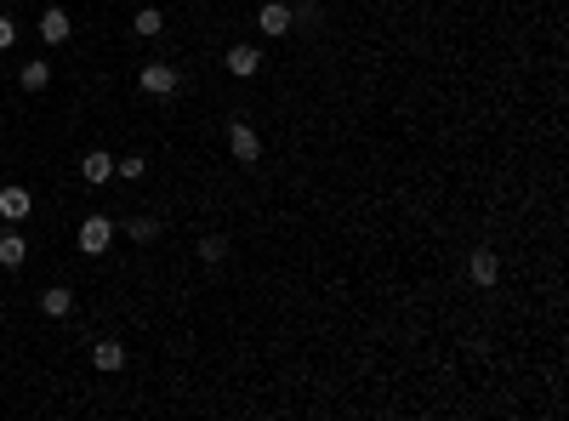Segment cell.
Segmentation results:
<instances>
[{
  "instance_id": "obj_6",
  "label": "cell",
  "mask_w": 569,
  "mask_h": 421,
  "mask_svg": "<svg viewBox=\"0 0 569 421\" xmlns=\"http://www.w3.org/2000/svg\"><path fill=\"white\" fill-rule=\"evenodd\" d=\"M256 23H263V35H290V29H297V12H290L285 0H263Z\"/></svg>"
},
{
  "instance_id": "obj_2",
  "label": "cell",
  "mask_w": 569,
  "mask_h": 421,
  "mask_svg": "<svg viewBox=\"0 0 569 421\" xmlns=\"http://www.w3.org/2000/svg\"><path fill=\"white\" fill-rule=\"evenodd\" d=\"M137 86L148 91V97H172V91L182 86L177 63H143V74H137Z\"/></svg>"
},
{
  "instance_id": "obj_15",
  "label": "cell",
  "mask_w": 569,
  "mask_h": 421,
  "mask_svg": "<svg viewBox=\"0 0 569 421\" xmlns=\"http://www.w3.org/2000/svg\"><path fill=\"white\" fill-rule=\"evenodd\" d=\"M126 240H131V245H154V240H160V223H154V216H131V223H126Z\"/></svg>"
},
{
  "instance_id": "obj_1",
  "label": "cell",
  "mask_w": 569,
  "mask_h": 421,
  "mask_svg": "<svg viewBox=\"0 0 569 421\" xmlns=\"http://www.w3.org/2000/svg\"><path fill=\"white\" fill-rule=\"evenodd\" d=\"M228 154H234L239 165H256V160H263V137H256L251 120H234V126H228Z\"/></svg>"
},
{
  "instance_id": "obj_18",
  "label": "cell",
  "mask_w": 569,
  "mask_h": 421,
  "mask_svg": "<svg viewBox=\"0 0 569 421\" xmlns=\"http://www.w3.org/2000/svg\"><path fill=\"white\" fill-rule=\"evenodd\" d=\"M12 46H18V23L0 18V52H12Z\"/></svg>"
},
{
  "instance_id": "obj_13",
  "label": "cell",
  "mask_w": 569,
  "mask_h": 421,
  "mask_svg": "<svg viewBox=\"0 0 569 421\" xmlns=\"http://www.w3.org/2000/svg\"><path fill=\"white\" fill-rule=\"evenodd\" d=\"M18 86L23 91H46V86H52V63H23L18 69Z\"/></svg>"
},
{
  "instance_id": "obj_10",
  "label": "cell",
  "mask_w": 569,
  "mask_h": 421,
  "mask_svg": "<svg viewBox=\"0 0 569 421\" xmlns=\"http://www.w3.org/2000/svg\"><path fill=\"white\" fill-rule=\"evenodd\" d=\"M40 314H46V319H69V314H74V290H69V285L40 290Z\"/></svg>"
},
{
  "instance_id": "obj_9",
  "label": "cell",
  "mask_w": 569,
  "mask_h": 421,
  "mask_svg": "<svg viewBox=\"0 0 569 421\" xmlns=\"http://www.w3.org/2000/svg\"><path fill=\"white\" fill-rule=\"evenodd\" d=\"M80 177L91 182V189H103V182L114 177V154H103V148H91V154H80Z\"/></svg>"
},
{
  "instance_id": "obj_5",
  "label": "cell",
  "mask_w": 569,
  "mask_h": 421,
  "mask_svg": "<svg viewBox=\"0 0 569 421\" xmlns=\"http://www.w3.org/2000/svg\"><path fill=\"white\" fill-rule=\"evenodd\" d=\"M228 74H234V80H256V74H263V52H256V46H228Z\"/></svg>"
},
{
  "instance_id": "obj_11",
  "label": "cell",
  "mask_w": 569,
  "mask_h": 421,
  "mask_svg": "<svg viewBox=\"0 0 569 421\" xmlns=\"http://www.w3.org/2000/svg\"><path fill=\"white\" fill-rule=\"evenodd\" d=\"M91 365H97L103 376H114V370H126V341H97V348H91Z\"/></svg>"
},
{
  "instance_id": "obj_12",
  "label": "cell",
  "mask_w": 569,
  "mask_h": 421,
  "mask_svg": "<svg viewBox=\"0 0 569 421\" xmlns=\"http://www.w3.org/2000/svg\"><path fill=\"white\" fill-rule=\"evenodd\" d=\"M29 262V240L23 233H0V268H23Z\"/></svg>"
},
{
  "instance_id": "obj_4",
  "label": "cell",
  "mask_w": 569,
  "mask_h": 421,
  "mask_svg": "<svg viewBox=\"0 0 569 421\" xmlns=\"http://www.w3.org/2000/svg\"><path fill=\"white\" fill-rule=\"evenodd\" d=\"M467 279H473V285H496V279H501V257L496 251H490V245H473V257H467Z\"/></svg>"
},
{
  "instance_id": "obj_14",
  "label": "cell",
  "mask_w": 569,
  "mask_h": 421,
  "mask_svg": "<svg viewBox=\"0 0 569 421\" xmlns=\"http://www.w3.org/2000/svg\"><path fill=\"white\" fill-rule=\"evenodd\" d=\"M131 29H137V35H143V40H154V35H160V29H165V12H160V6H143V12H137V18H131Z\"/></svg>"
},
{
  "instance_id": "obj_8",
  "label": "cell",
  "mask_w": 569,
  "mask_h": 421,
  "mask_svg": "<svg viewBox=\"0 0 569 421\" xmlns=\"http://www.w3.org/2000/svg\"><path fill=\"white\" fill-rule=\"evenodd\" d=\"M69 35H74L69 12H63V6H46V12H40V40H46V46H63Z\"/></svg>"
},
{
  "instance_id": "obj_3",
  "label": "cell",
  "mask_w": 569,
  "mask_h": 421,
  "mask_svg": "<svg viewBox=\"0 0 569 421\" xmlns=\"http://www.w3.org/2000/svg\"><path fill=\"white\" fill-rule=\"evenodd\" d=\"M109 245H114V223H109V216H86V223H80V251L103 257Z\"/></svg>"
},
{
  "instance_id": "obj_17",
  "label": "cell",
  "mask_w": 569,
  "mask_h": 421,
  "mask_svg": "<svg viewBox=\"0 0 569 421\" xmlns=\"http://www.w3.org/2000/svg\"><path fill=\"white\" fill-rule=\"evenodd\" d=\"M143 171H148V160H143V154H126V160H114V177H126V182H137Z\"/></svg>"
},
{
  "instance_id": "obj_7",
  "label": "cell",
  "mask_w": 569,
  "mask_h": 421,
  "mask_svg": "<svg viewBox=\"0 0 569 421\" xmlns=\"http://www.w3.org/2000/svg\"><path fill=\"white\" fill-rule=\"evenodd\" d=\"M29 211H35V194H29L23 182H6V189H0V216H6V223H23Z\"/></svg>"
},
{
  "instance_id": "obj_16",
  "label": "cell",
  "mask_w": 569,
  "mask_h": 421,
  "mask_svg": "<svg viewBox=\"0 0 569 421\" xmlns=\"http://www.w3.org/2000/svg\"><path fill=\"white\" fill-rule=\"evenodd\" d=\"M222 257H228V240H222V233H205V240H199V262H211V268H217Z\"/></svg>"
}]
</instances>
